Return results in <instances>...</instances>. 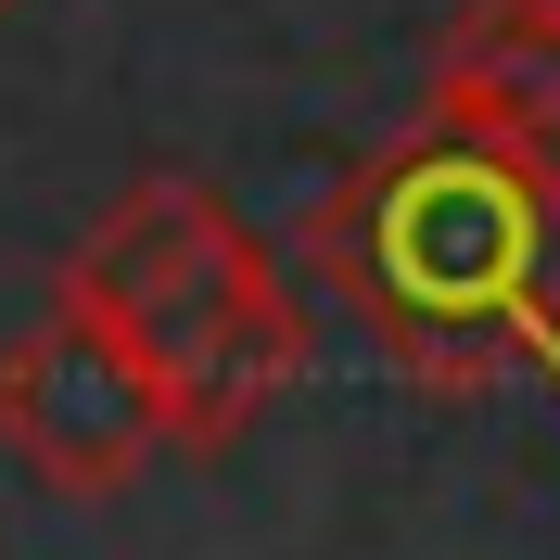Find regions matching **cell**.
<instances>
[{
    "instance_id": "obj_3",
    "label": "cell",
    "mask_w": 560,
    "mask_h": 560,
    "mask_svg": "<svg viewBox=\"0 0 560 560\" xmlns=\"http://www.w3.org/2000/svg\"><path fill=\"white\" fill-rule=\"evenodd\" d=\"M0 446L26 458L51 497H128L166 458V408H153V383L128 370V345L103 318L51 293L0 345Z\"/></svg>"
},
{
    "instance_id": "obj_2",
    "label": "cell",
    "mask_w": 560,
    "mask_h": 560,
    "mask_svg": "<svg viewBox=\"0 0 560 560\" xmlns=\"http://www.w3.org/2000/svg\"><path fill=\"white\" fill-rule=\"evenodd\" d=\"M51 293L90 306L128 345V370L166 408V446H191V458L243 446L255 420L306 383V293L268 268V243L217 205L205 178H178V166L128 178L90 217V243L65 255Z\"/></svg>"
},
{
    "instance_id": "obj_4",
    "label": "cell",
    "mask_w": 560,
    "mask_h": 560,
    "mask_svg": "<svg viewBox=\"0 0 560 560\" xmlns=\"http://www.w3.org/2000/svg\"><path fill=\"white\" fill-rule=\"evenodd\" d=\"M433 128L560 178V0H458L433 38Z\"/></svg>"
},
{
    "instance_id": "obj_1",
    "label": "cell",
    "mask_w": 560,
    "mask_h": 560,
    "mask_svg": "<svg viewBox=\"0 0 560 560\" xmlns=\"http://www.w3.org/2000/svg\"><path fill=\"white\" fill-rule=\"evenodd\" d=\"M306 280L433 395L560 383V178L420 115L306 205Z\"/></svg>"
},
{
    "instance_id": "obj_5",
    "label": "cell",
    "mask_w": 560,
    "mask_h": 560,
    "mask_svg": "<svg viewBox=\"0 0 560 560\" xmlns=\"http://www.w3.org/2000/svg\"><path fill=\"white\" fill-rule=\"evenodd\" d=\"M0 13H13V0H0Z\"/></svg>"
}]
</instances>
